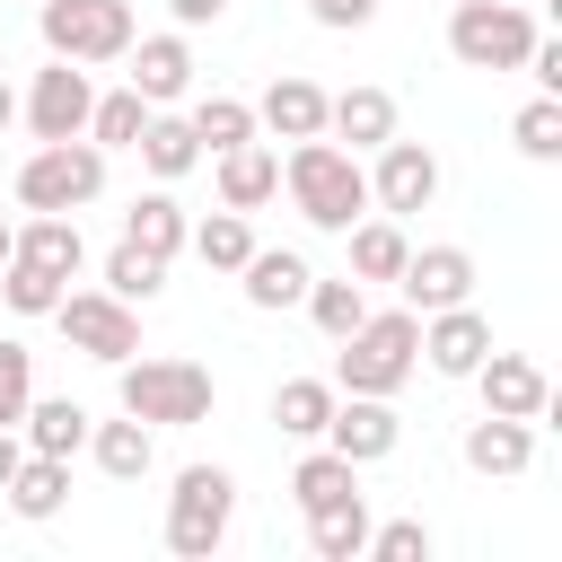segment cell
Instances as JSON below:
<instances>
[{
	"mask_svg": "<svg viewBox=\"0 0 562 562\" xmlns=\"http://www.w3.org/2000/svg\"><path fill=\"white\" fill-rule=\"evenodd\" d=\"M281 193H290V211L307 220V228H325V237H342L360 211H369V167L342 149V140H290V158H281Z\"/></svg>",
	"mask_w": 562,
	"mask_h": 562,
	"instance_id": "cell-1",
	"label": "cell"
},
{
	"mask_svg": "<svg viewBox=\"0 0 562 562\" xmlns=\"http://www.w3.org/2000/svg\"><path fill=\"white\" fill-rule=\"evenodd\" d=\"M114 404L132 413V422H149V430H193V422H211V404H220V386H211V369L202 360H176V351H132V360H114Z\"/></svg>",
	"mask_w": 562,
	"mask_h": 562,
	"instance_id": "cell-2",
	"label": "cell"
},
{
	"mask_svg": "<svg viewBox=\"0 0 562 562\" xmlns=\"http://www.w3.org/2000/svg\"><path fill=\"white\" fill-rule=\"evenodd\" d=\"M422 369V316L413 307H369L342 342H334V386L342 395H395L404 378Z\"/></svg>",
	"mask_w": 562,
	"mask_h": 562,
	"instance_id": "cell-3",
	"label": "cell"
},
{
	"mask_svg": "<svg viewBox=\"0 0 562 562\" xmlns=\"http://www.w3.org/2000/svg\"><path fill=\"white\" fill-rule=\"evenodd\" d=\"M35 35H44L53 61L97 70V61H123L132 53L140 18H132V0H35Z\"/></svg>",
	"mask_w": 562,
	"mask_h": 562,
	"instance_id": "cell-4",
	"label": "cell"
},
{
	"mask_svg": "<svg viewBox=\"0 0 562 562\" xmlns=\"http://www.w3.org/2000/svg\"><path fill=\"white\" fill-rule=\"evenodd\" d=\"M105 193V149L88 132L70 140H35L26 167H18V211H88Z\"/></svg>",
	"mask_w": 562,
	"mask_h": 562,
	"instance_id": "cell-5",
	"label": "cell"
},
{
	"mask_svg": "<svg viewBox=\"0 0 562 562\" xmlns=\"http://www.w3.org/2000/svg\"><path fill=\"white\" fill-rule=\"evenodd\" d=\"M228 518H237V474L228 465H184L176 492H167V553L176 562H211L228 544Z\"/></svg>",
	"mask_w": 562,
	"mask_h": 562,
	"instance_id": "cell-6",
	"label": "cell"
},
{
	"mask_svg": "<svg viewBox=\"0 0 562 562\" xmlns=\"http://www.w3.org/2000/svg\"><path fill=\"white\" fill-rule=\"evenodd\" d=\"M527 44H536V18L518 0H457L448 9V53L465 70H518Z\"/></svg>",
	"mask_w": 562,
	"mask_h": 562,
	"instance_id": "cell-7",
	"label": "cell"
},
{
	"mask_svg": "<svg viewBox=\"0 0 562 562\" xmlns=\"http://www.w3.org/2000/svg\"><path fill=\"white\" fill-rule=\"evenodd\" d=\"M53 325H61L70 351H88V360H105V369L140 351V307L114 299V290H61V299H53Z\"/></svg>",
	"mask_w": 562,
	"mask_h": 562,
	"instance_id": "cell-8",
	"label": "cell"
},
{
	"mask_svg": "<svg viewBox=\"0 0 562 562\" xmlns=\"http://www.w3.org/2000/svg\"><path fill=\"white\" fill-rule=\"evenodd\" d=\"M369 158H378V167H369V211H386V220H413V211H430V202H439V158H430L422 140L386 132Z\"/></svg>",
	"mask_w": 562,
	"mask_h": 562,
	"instance_id": "cell-9",
	"label": "cell"
},
{
	"mask_svg": "<svg viewBox=\"0 0 562 562\" xmlns=\"http://www.w3.org/2000/svg\"><path fill=\"white\" fill-rule=\"evenodd\" d=\"M88 105H97V88H88L79 61H44L35 88L18 97V114H26L35 140H70V132H88Z\"/></svg>",
	"mask_w": 562,
	"mask_h": 562,
	"instance_id": "cell-10",
	"label": "cell"
},
{
	"mask_svg": "<svg viewBox=\"0 0 562 562\" xmlns=\"http://www.w3.org/2000/svg\"><path fill=\"white\" fill-rule=\"evenodd\" d=\"M395 439H404L395 395H334V413H325V448H334V457L378 465V457H395Z\"/></svg>",
	"mask_w": 562,
	"mask_h": 562,
	"instance_id": "cell-11",
	"label": "cell"
},
{
	"mask_svg": "<svg viewBox=\"0 0 562 562\" xmlns=\"http://www.w3.org/2000/svg\"><path fill=\"white\" fill-rule=\"evenodd\" d=\"M395 290H404V307H413V316L457 307V299H474V255H465V246H413V255H404V272H395Z\"/></svg>",
	"mask_w": 562,
	"mask_h": 562,
	"instance_id": "cell-12",
	"label": "cell"
},
{
	"mask_svg": "<svg viewBox=\"0 0 562 562\" xmlns=\"http://www.w3.org/2000/svg\"><path fill=\"white\" fill-rule=\"evenodd\" d=\"M492 351V316L474 307V299H457V307H430L422 316V360L439 369V378H474V360Z\"/></svg>",
	"mask_w": 562,
	"mask_h": 562,
	"instance_id": "cell-13",
	"label": "cell"
},
{
	"mask_svg": "<svg viewBox=\"0 0 562 562\" xmlns=\"http://www.w3.org/2000/svg\"><path fill=\"white\" fill-rule=\"evenodd\" d=\"M474 386H483V413H509V422H544L553 413V378L536 360H518V351H483Z\"/></svg>",
	"mask_w": 562,
	"mask_h": 562,
	"instance_id": "cell-14",
	"label": "cell"
},
{
	"mask_svg": "<svg viewBox=\"0 0 562 562\" xmlns=\"http://www.w3.org/2000/svg\"><path fill=\"white\" fill-rule=\"evenodd\" d=\"M132 88L149 97V105H176V97H193V44H184V26H167V35H132Z\"/></svg>",
	"mask_w": 562,
	"mask_h": 562,
	"instance_id": "cell-15",
	"label": "cell"
},
{
	"mask_svg": "<svg viewBox=\"0 0 562 562\" xmlns=\"http://www.w3.org/2000/svg\"><path fill=\"white\" fill-rule=\"evenodd\" d=\"M220 211H263L272 193H281V149L255 132V140H237V149H220Z\"/></svg>",
	"mask_w": 562,
	"mask_h": 562,
	"instance_id": "cell-16",
	"label": "cell"
},
{
	"mask_svg": "<svg viewBox=\"0 0 562 562\" xmlns=\"http://www.w3.org/2000/svg\"><path fill=\"white\" fill-rule=\"evenodd\" d=\"M465 465L474 474H501V483H518L527 465H536V422H509V413H483V422H465Z\"/></svg>",
	"mask_w": 562,
	"mask_h": 562,
	"instance_id": "cell-17",
	"label": "cell"
},
{
	"mask_svg": "<svg viewBox=\"0 0 562 562\" xmlns=\"http://www.w3.org/2000/svg\"><path fill=\"white\" fill-rule=\"evenodd\" d=\"M307 281H316V272H307L299 246H255V255L237 263V290H246V307H263V316H272V307H299Z\"/></svg>",
	"mask_w": 562,
	"mask_h": 562,
	"instance_id": "cell-18",
	"label": "cell"
},
{
	"mask_svg": "<svg viewBox=\"0 0 562 562\" xmlns=\"http://www.w3.org/2000/svg\"><path fill=\"white\" fill-rule=\"evenodd\" d=\"M255 132H272V140H316L325 132V88L316 79H272L263 97H255Z\"/></svg>",
	"mask_w": 562,
	"mask_h": 562,
	"instance_id": "cell-19",
	"label": "cell"
},
{
	"mask_svg": "<svg viewBox=\"0 0 562 562\" xmlns=\"http://www.w3.org/2000/svg\"><path fill=\"white\" fill-rule=\"evenodd\" d=\"M386 132H395V97H386V88H342V97H325V140H342L351 158H369Z\"/></svg>",
	"mask_w": 562,
	"mask_h": 562,
	"instance_id": "cell-20",
	"label": "cell"
},
{
	"mask_svg": "<svg viewBox=\"0 0 562 562\" xmlns=\"http://www.w3.org/2000/svg\"><path fill=\"white\" fill-rule=\"evenodd\" d=\"M0 501H9L26 527L61 518V509H70V457H35V448H26V457H18V474L0 483Z\"/></svg>",
	"mask_w": 562,
	"mask_h": 562,
	"instance_id": "cell-21",
	"label": "cell"
},
{
	"mask_svg": "<svg viewBox=\"0 0 562 562\" xmlns=\"http://www.w3.org/2000/svg\"><path fill=\"white\" fill-rule=\"evenodd\" d=\"M342 246H351V281H360V290H369V281H395L404 255H413L404 220H386V211H360V220L342 228Z\"/></svg>",
	"mask_w": 562,
	"mask_h": 562,
	"instance_id": "cell-22",
	"label": "cell"
},
{
	"mask_svg": "<svg viewBox=\"0 0 562 562\" xmlns=\"http://www.w3.org/2000/svg\"><path fill=\"white\" fill-rule=\"evenodd\" d=\"M88 404H70V395H26V413H18V439L35 448V457H79L88 448Z\"/></svg>",
	"mask_w": 562,
	"mask_h": 562,
	"instance_id": "cell-23",
	"label": "cell"
},
{
	"mask_svg": "<svg viewBox=\"0 0 562 562\" xmlns=\"http://www.w3.org/2000/svg\"><path fill=\"white\" fill-rule=\"evenodd\" d=\"M88 457H97V474L105 483H140L149 465H158V430L149 422H88Z\"/></svg>",
	"mask_w": 562,
	"mask_h": 562,
	"instance_id": "cell-24",
	"label": "cell"
},
{
	"mask_svg": "<svg viewBox=\"0 0 562 562\" xmlns=\"http://www.w3.org/2000/svg\"><path fill=\"white\" fill-rule=\"evenodd\" d=\"M132 158L158 176V184H176V176H193L202 167V140H193V123L184 114H167V105H149V123H140V140H132Z\"/></svg>",
	"mask_w": 562,
	"mask_h": 562,
	"instance_id": "cell-25",
	"label": "cell"
},
{
	"mask_svg": "<svg viewBox=\"0 0 562 562\" xmlns=\"http://www.w3.org/2000/svg\"><path fill=\"white\" fill-rule=\"evenodd\" d=\"M18 255L70 281V272L88 263V237H79V211H26V220H18Z\"/></svg>",
	"mask_w": 562,
	"mask_h": 562,
	"instance_id": "cell-26",
	"label": "cell"
},
{
	"mask_svg": "<svg viewBox=\"0 0 562 562\" xmlns=\"http://www.w3.org/2000/svg\"><path fill=\"white\" fill-rule=\"evenodd\" d=\"M351 492H360V465L334 457L325 439H307V457L290 465V501H299V518H307V509H334V501H351Z\"/></svg>",
	"mask_w": 562,
	"mask_h": 562,
	"instance_id": "cell-27",
	"label": "cell"
},
{
	"mask_svg": "<svg viewBox=\"0 0 562 562\" xmlns=\"http://www.w3.org/2000/svg\"><path fill=\"white\" fill-rule=\"evenodd\" d=\"M123 237L176 263V255H184V237H193V220H184V202L158 184V193H132V211H123Z\"/></svg>",
	"mask_w": 562,
	"mask_h": 562,
	"instance_id": "cell-28",
	"label": "cell"
},
{
	"mask_svg": "<svg viewBox=\"0 0 562 562\" xmlns=\"http://www.w3.org/2000/svg\"><path fill=\"white\" fill-rule=\"evenodd\" d=\"M307 553L316 562H360L369 553V492H351L334 509H307Z\"/></svg>",
	"mask_w": 562,
	"mask_h": 562,
	"instance_id": "cell-29",
	"label": "cell"
},
{
	"mask_svg": "<svg viewBox=\"0 0 562 562\" xmlns=\"http://www.w3.org/2000/svg\"><path fill=\"white\" fill-rule=\"evenodd\" d=\"M334 378H281L272 386V422H281V439H325V413H334Z\"/></svg>",
	"mask_w": 562,
	"mask_h": 562,
	"instance_id": "cell-30",
	"label": "cell"
},
{
	"mask_svg": "<svg viewBox=\"0 0 562 562\" xmlns=\"http://www.w3.org/2000/svg\"><path fill=\"white\" fill-rule=\"evenodd\" d=\"M140 123H149V97H140L132 79H123V88H105V97L88 105V140H97V149H132V140H140Z\"/></svg>",
	"mask_w": 562,
	"mask_h": 562,
	"instance_id": "cell-31",
	"label": "cell"
},
{
	"mask_svg": "<svg viewBox=\"0 0 562 562\" xmlns=\"http://www.w3.org/2000/svg\"><path fill=\"white\" fill-rule=\"evenodd\" d=\"M193 140H202V158H220V149H237V140H255V105L246 97H193Z\"/></svg>",
	"mask_w": 562,
	"mask_h": 562,
	"instance_id": "cell-32",
	"label": "cell"
},
{
	"mask_svg": "<svg viewBox=\"0 0 562 562\" xmlns=\"http://www.w3.org/2000/svg\"><path fill=\"white\" fill-rule=\"evenodd\" d=\"M184 246H193L211 272H237V263L255 255V220H246V211H211V220H193V237H184Z\"/></svg>",
	"mask_w": 562,
	"mask_h": 562,
	"instance_id": "cell-33",
	"label": "cell"
},
{
	"mask_svg": "<svg viewBox=\"0 0 562 562\" xmlns=\"http://www.w3.org/2000/svg\"><path fill=\"white\" fill-rule=\"evenodd\" d=\"M105 290H114V299H132V307H149V299L167 290V255H149V246H132V237H114V255H105Z\"/></svg>",
	"mask_w": 562,
	"mask_h": 562,
	"instance_id": "cell-34",
	"label": "cell"
},
{
	"mask_svg": "<svg viewBox=\"0 0 562 562\" xmlns=\"http://www.w3.org/2000/svg\"><path fill=\"white\" fill-rule=\"evenodd\" d=\"M299 307L316 316V334H325V342H342V334H351V325L369 316V290H360V281L342 272V281H307V299H299Z\"/></svg>",
	"mask_w": 562,
	"mask_h": 562,
	"instance_id": "cell-35",
	"label": "cell"
},
{
	"mask_svg": "<svg viewBox=\"0 0 562 562\" xmlns=\"http://www.w3.org/2000/svg\"><path fill=\"white\" fill-rule=\"evenodd\" d=\"M70 281L61 272H44V263H26V255H9L0 263V307L9 316H53V299H61Z\"/></svg>",
	"mask_w": 562,
	"mask_h": 562,
	"instance_id": "cell-36",
	"label": "cell"
},
{
	"mask_svg": "<svg viewBox=\"0 0 562 562\" xmlns=\"http://www.w3.org/2000/svg\"><path fill=\"white\" fill-rule=\"evenodd\" d=\"M509 140H518V158L553 167V158H562V97H527L518 123H509Z\"/></svg>",
	"mask_w": 562,
	"mask_h": 562,
	"instance_id": "cell-37",
	"label": "cell"
},
{
	"mask_svg": "<svg viewBox=\"0 0 562 562\" xmlns=\"http://www.w3.org/2000/svg\"><path fill=\"white\" fill-rule=\"evenodd\" d=\"M26 395H35V351H26L18 334H0V422H9V430H18Z\"/></svg>",
	"mask_w": 562,
	"mask_h": 562,
	"instance_id": "cell-38",
	"label": "cell"
},
{
	"mask_svg": "<svg viewBox=\"0 0 562 562\" xmlns=\"http://www.w3.org/2000/svg\"><path fill=\"white\" fill-rule=\"evenodd\" d=\"M369 562H430V527H422V518H386V527H369Z\"/></svg>",
	"mask_w": 562,
	"mask_h": 562,
	"instance_id": "cell-39",
	"label": "cell"
},
{
	"mask_svg": "<svg viewBox=\"0 0 562 562\" xmlns=\"http://www.w3.org/2000/svg\"><path fill=\"white\" fill-rule=\"evenodd\" d=\"M527 79H536V97H562V35H536L527 44V61H518Z\"/></svg>",
	"mask_w": 562,
	"mask_h": 562,
	"instance_id": "cell-40",
	"label": "cell"
},
{
	"mask_svg": "<svg viewBox=\"0 0 562 562\" xmlns=\"http://www.w3.org/2000/svg\"><path fill=\"white\" fill-rule=\"evenodd\" d=\"M307 18H316V26H334V35H351V26H369V18H378V0H307Z\"/></svg>",
	"mask_w": 562,
	"mask_h": 562,
	"instance_id": "cell-41",
	"label": "cell"
},
{
	"mask_svg": "<svg viewBox=\"0 0 562 562\" xmlns=\"http://www.w3.org/2000/svg\"><path fill=\"white\" fill-rule=\"evenodd\" d=\"M167 9H176V26H184V35H193V26H220V18H228V0H167Z\"/></svg>",
	"mask_w": 562,
	"mask_h": 562,
	"instance_id": "cell-42",
	"label": "cell"
},
{
	"mask_svg": "<svg viewBox=\"0 0 562 562\" xmlns=\"http://www.w3.org/2000/svg\"><path fill=\"white\" fill-rule=\"evenodd\" d=\"M18 457H26V439H18V430H9V422H0V483H9V474H18Z\"/></svg>",
	"mask_w": 562,
	"mask_h": 562,
	"instance_id": "cell-43",
	"label": "cell"
},
{
	"mask_svg": "<svg viewBox=\"0 0 562 562\" xmlns=\"http://www.w3.org/2000/svg\"><path fill=\"white\" fill-rule=\"evenodd\" d=\"M9 123H18V88L0 79V132H9Z\"/></svg>",
	"mask_w": 562,
	"mask_h": 562,
	"instance_id": "cell-44",
	"label": "cell"
},
{
	"mask_svg": "<svg viewBox=\"0 0 562 562\" xmlns=\"http://www.w3.org/2000/svg\"><path fill=\"white\" fill-rule=\"evenodd\" d=\"M9 255H18V220H0V263H9Z\"/></svg>",
	"mask_w": 562,
	"mask_h": 562,
	"instance_id": "cell-45",
	"label": "cell"
}]
</instances>
